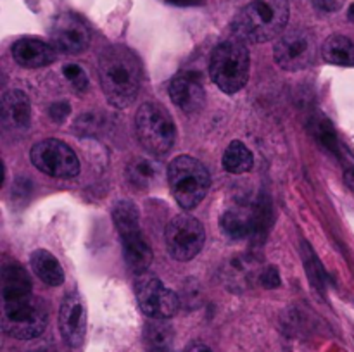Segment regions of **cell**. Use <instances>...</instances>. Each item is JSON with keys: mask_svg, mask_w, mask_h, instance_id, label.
<instances>
[{"mask_svg": "<svg viewBox=\"0 0 354 352\" xmlns=\"http://www.w3.org/2000/svg\"><path fill=\"white\" fill-rule=\"evenodd\" d=\"M99 78L104 95L111 106L118 109L130 107L140 88V61L130 48L114 45L100 55Z\"/></svg>", "mask_w": 354, "mask_h": 352, "instance_id": "1", "label": "cell"}, {"mask_svg": "<svg viewBox=\"0 0 354 352\" xmlns=\"http://www.w3.org/2000/svg\"><path fill=\"white\" fill-rule=\"evenodd\" d=\"M289 21L287 0H254L235 16L234 33L239 40L263 43L279 37Z\"/></svg>", "mask_w": 354, "mask_h": 352, "instance_id": "2", "label": "cell"}, {"mask_svg": "<svg viewBox=\"0 0 354 352\" xmlns=\"http://www.w3.org/2000/svg\"><path fill=\"white\" fill-rule=\"evenodd\" d=\"M249 59L248 47L239 38L221 41L211 54L209 72L211 79L216 83L221 92L234 95L244 88L249 78Z\"/></svg>", "mask_w": 354, "mask_h": 352, "instance_id": "3", "label": "cell"}, {"mask_svg": "<svg viewBox=\"0 0 354 352\" xmlns=\"http://www.w3.org/2000/svg\"><path fill=\"white\" fill-rule=\"evenodd\" d=\"M47 326V309L44 302L26 295L2 299V328L9 337L17 340H31L44 333Z\"/></svg>", "mask_w": 354, "mask_h": 352, "instance_id": "4", "label": "cell"}, {"mask_svg": "<svg viewBox=\"0 0 354 352\" xmlns=\"http://www.w3.org/2000/svg\"><path fill=\"white\" fill-rule=\"evenodd\" d=\"M168 183L173 197L183 209H194L209 190V173L190 155L173 159L168 168Z\"/></svg>", "mask_w": 354, "mask_h": 352, "instance_id": "5", "label": "cell"}, {"mask_svg": "<svg viewBox=\"0 0 354 352\" xmlns=\"http://www.w3.org/2000/svg\"><path fill=\"white\" fill-rule=\"evenodd\" d=\"M135 130L142 147L151 154H166L175 144V123L168 110L156 102H145L138 107Z\"/></svg>", "mask_w": 354, "mask_h": 352, "instance_id": "6", "label": "cell"}, {"mask_svg": "<svg viewBox=\"0 0 354 352\" xmlns=\"http://www.w3.org/2000/svg\"><path fill=\"white\" fill-rule=\"evenodd\" d=\"M165 238L169 255L176 261L187 262L201 252L206 242V231L196 217L180 214L168 223Z\"/></svg>", "mask_w": 354, "mask_h": 352, "instance_id": "7", "label": "cell"}, {"mask_svg": "<svg viewBox=\"0 0 354 352\" xmlns=\"http://www.w3.org/2000/svg\"><path fill=\"white\" fill-rule=\"evenodd\" d=\"M31 162L38 171L54 178H75L80 173V161L75 150L55 138L38 141L31 148Z\"/></svg>", "mask_w": 354, "mask_h": 352, "instance_id": "8", "label": "cell"}, {"mask_svg": "<svg viewBox=\"0 0 354 352\" xmlns=\"http://www.w3.org/2000/svg\"><path fill=\"white\" fill-rule=\"evenodd\" d=\"M138 307L151 320H168L175 316L180 299L173 290L166 289L154 275H140L135 285Z\"/></svg>", "mask_w": 354, "mask_h": 352, "instance_id": "9", "label": "cell"}, {"mask_svg": "<svg viewBox=\"0 0 354 352\" xmlns=\"http://www.w3.org/2000/svg\"><path fill=\"white\" fill-rule=\"evenodd\" d=\"M317 40L308 30H290L275 43L277 64L287 71H301L315 61Z\"/></svg>", "mask_w": 354, "mask_h": 352, "instance_id": "10", "label": "cell"}, {"mask_svg": "<svg viewBox=\"0 0 354 352\" xmlns=\"http://www.w3.org/2000/svg\"><path fill=\"white\" fill-rule=\"evenodd\" d=\"M50 40L57 50L66 54H82L90 43V31L80 17L61 14L52 23Z\"/></svg>", "mask_w": 354, "mask_h": 352, "instance_id": "11", "label": "cell"}, {"mask_svg": "<svg viewBox=\"0 0 354 352\" xmlns=\"http://www.w3.org/2000/svg\"><path fill=\"white\" fill-rule=\"evenodd\" d=\"M59 331L62 340L69 347H80L86 331V306L85 299L78 292H71L64 297L59 311Z\"/></svg>", "mask_w": 354, "mask_h": 352, "instance_id": "12", "label": "cell"}, {"mask_svg": "<svg viewBox=\"0 0 354 352\" xmlns=\"http://www.w3.org/2000/svg\"><path fill=\"white\" fill-rule=\"evenodd\" d=\"M31 104L21 90H9L2 97V126L7 133L21 135L30 128Z\"/></svg>", "mask_w": 354, "mask_h": 352, "instance_id": "13", "label": "cell"}, {"mask_svg": "<svg viewBox=\"0 0 354 352\" xmlns=\"http://www.w3.org/2000/svg\"><path fill=\"white\" fill-rule=\"evenodd\" d=\"M12 57L23 68H44L55 59V48L37 38H21L12 45Z\"/></svg>", "mask_w": 354, "mask_h": 352, "instance_id": "14", "label": "cell"}, {"mask_svg": "<svg viewBox=\"0 0 354 352\" xmlns=\"http://www.w3.org/2000/svg\"><path fill=\"white\" fill-rule=\"evenodd\" d=\"M169 97L185 113H197L204 106V88L194 76L180 75L169 85Z\"/></svg>", "mask_w": 354, "mask_h": 352, "instance_id": "15", "label": "cell"}, {"mask_svg": "<svg viewBox=\"0 0 354 352\" xmlns=\"http://www.w3.org/2000/svg\"><path fill=\"white\" fill-rule=\"evenodd\" d=\"M121 242H123V257L127 262L128 269L137 275H144L145 269L151 266L152 262V248L149 247L147 240L142 235L140 228L128 233L120 235Z\"/></svg>", "mask_w": 354, "mask_h": 352, "instance_id": "16", "label": "cell"}, {"mask_svg": "<svg viewBox=\"0 0 354 352\" xmlns=\"http://www.w3.org/2000/svg\"><path fill=\"white\" fill-rule=\"evenodd\" d=\"M31 293V280L24 268L17 262H6L2 266V299Z\"/></svg>", "mask_w": 354, "mask_h": 352, "instance_id": "17", "label": "cell"}, {"mask_svg": "<svg viewBox=\"0 0 354 352\" xmlns=\"http://www.w3.org/2000/svg\"><path fill=\"white\" fill-rule=\"evenodd\" d=\"M256 221H258V217H254V214L249 213V211L230 209L221 216L220 226L227 237L241 240V238L249 237L252 233Z\"/></svg>", "mask_w": 354, "mask_h": 352, "instance_id": "18", "label": "cell"}, {"mask_svg": "<svg viewBox=\"0 0 354 352\" xmlns=\"http://www.w3.org/2000/svg\"><path fill=\"white\" fill-rule=\"evenodd\" d=\"M31 268L37 273L38 278L50 286H57L64 282V269L61 262L54 257L48 251H35L31 254Z\"/></svg>", "mask_w": 354, "mask_h": 352, "instance_id": "19", "label": "cell"}, {"mask_svg": "<svg viewBox=\"0 0 354 352\" xmlns=\"http://www.w3.org/2000/svg\"><path fill=\"white\" fill-rule=\"evenodd\" d=\"M175 338L173 326L166 320H152L144 328V342L149 352H168Z\"/></svg>", "mask_w": 354, "mask_h": 352, "instance_id": "20", "label": "cell"}, {"mask_svg": "<svg viewBox=\"0 0 354 352\" xmlns=\"http://www.w3.org/2000/svg\"><path fill=\"white\" fill-rule=\"evenodd\" d=\"M322 55L335 66H354V43L348 37L332 35L322 47Z\"/></svg>", "mask_w": 354, "mask_h": 352, "instance_id": "21", "label": "cell"}, {"mask_svg": "<svg viewBox=\"0 0 354 352\" xmlns=\"http://www.w3.org/2000/svg\"><path fill=\"white\" fill-rule=\"evenodd\" d=\"M159 178H161V166L151 159H135L128 166V179L137 188H149V186L156 185Z\"/></svg>", "mask_w": 354, "mask_h": 352, "instance_id": "22", "label": "cell"}, {"mask_svg": "<svg viewBox=\"0 0 354 352\" xmlns=\"http://www.w3.org/2000/svg\"><path fill=\"white\" fill-rule=\"evenodd\" d=\"M252 162H254V157H252L251 150L239 140L232 141L223 154V168L232 175H242V173L251 171Z\"/></svg>", "mask_w": 354, "mask_h": 352, "instance_id": "23", "label": "cell"}, {"mask_svg": "<svg viewBox=\"0 0 354 352\" xmlns=\"http://www.w3.org/2000/svg\"><path fill=\"white\" fill-rule=\"evenodd\" d=\"M113 219L116 224L120 235L128 233L140 228V214H138L137 206L131 200H121L114 206Z\"/></svg>", "mask_w": 354, "mask_h": 352, "instance_id": "24", "label": "cell"}, {"mask_svg": "<svg viewBox=\"0 0 354 352\" xmlns=\"http://www.w3.org/2000/svg\"><path fill=\"white\" fill-rule=\"evenodd\" d=\"M313 135L317 137V140L320 141L322 145L328 148L332 152H337L339 150V144H337V137H335V131L334 128L330 126L328 119H315L313 123Z\"/></svg>", "mask_w": 354, "mask_h": 352, "instance_id": "25", "label": "cell"}, {"mask_svg": "<svg viewBox=\"0 0 354 352\" xmlns=\"http://www.w3.org/2000/svg\"><path fill=\"white\" fill-rule=\"evenodd\" d=\"M304 245V266L308 269V276H310L311 283L315 285V289L324 290V269H322L320 262H318L317 255L311 251V247L308 244Z\"/></svg>", "mask_w": 354, "mask_h": 352, "instance_id": "26", "label": "cell"}, {"mask_svg": "<svg viewBox=\"0 0 354 352\" xmlns=\"http://www.w3.org/2000/svg\"><path fill=\"white\" fill-rule=\"evenodd\" d=\"M62 72H64L66 78L69 79V83H71L78 92H83V90L88 86V78H86L85 71H83L78 64H66L64 68H62Z\"/></svg>", "mask_w": 354, "mask_h": 352, "instance_id": "27", "label": "cell"}, {"mask_svg": "<svg viewBox=\"0 0 354 352\" xmlns=\"http://www.w3.org/2000/svg\"><path fill=\"white\" fill-rule=\"evenodd\" d=\"M261 285L265 289H277L280 285V275L275 266H270L265 269V273L261 275Z\"/></svg>", "mask_w": 354, "mask_h": 352, "instance_id": "28", "label": "cell"}, {"mask_svg": "<svg viewBox=\"0 0 354 352\" xmlns=\"http://www.w3.org/2000/svg\"><path fill=\"white\" fill-rule=\"evenodd\" d=\"M69 113H71V109H69L68 102H55L50 106V117L57 123H62L69 116Z\"/></svg>", "mask_w": 354, "mask_h": 352, "instance_id": "29", "label": "cell"}, {"mask_svg": "<svg viewBox=\"0 0 354 352\" xmlns=\"http://www.w3.org/2000/svg\"><path fill=\"white\" fill-rule=\"evenodd\" d=\"M346 0H313L315 7L325 12H335V10L341 9L344 6Z\"/></svg>", "mask_w": 354, "mask_h": 352, "instance_id": "30", "label": "cell"}, {"mask_svg": "<svg viewBox=\"0 0 354 352\" xmlns=\"http://www.w3.org/2000/svg\"><path fill=\"white\" fill-rule=\"evenodd\" d=\"M166 2L173 3V6L185 7V6H197V3H201L203 0H166Z\"/></svg>", "mask_w": 354, "mask_h": 352, "instance_id": "31", "label": "cell"}, {"mask_svg": "<svg viewBox=\"0 0 354 352\" xmlns=\"http://www.w3.org/2000/svg\"><path fill=\"white\" fill-rule=\"evenodd\" d=\"M185 352H213V351L204 344H192Z\"/></svg>", "mask_w": 354, "mask_h": 352, "instance_id": "32", "label": "cell"}, {"mask_svg": "<svg viewBox=\"0 0 354 352\" xmlns=\"http://www.w3.org/2000/svg\"><path fill=\"white\" fill-rule=\"evenodd\" d=\"M344 179H346V183H348L349 188H351L353 192H354V168L346 169V173H344Z\"/></svg>", "mask_w": 354, "mask_h": 352, "instance_id": "33", "label": "cell"}, {"mask_svg": "<svg viewBox=\"0 0 354 352\" xmlns=\"http://www.w3.org/2000/svg\"><path fill=\"white\" fill-rule=\"evenodd\" d=\"M348 17H349V21H351V23H354V3L351 7H349V10H348Z\"/></svg>", "mask_w": 354, "mask_h": 352, "instance_id": "34", "label": "cell"}]
</instances>
